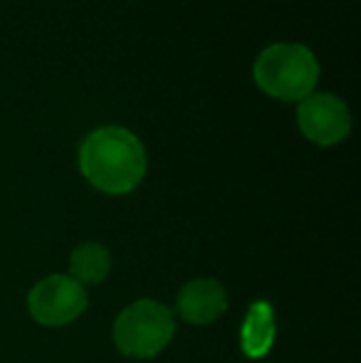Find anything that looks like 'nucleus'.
Listing matches in <instances>:
<instances>
[{"label": "nucleus", "mask_w": 361, "mask_h": 363, "mask_svg": "<svg viewBox=\"0 0 361 363\" xmlns=\"http://www.w3.org/2000/svg\"><path fill=\"white\" fill-rule=\"evenodd\" d=\"M79 171L101 193H131L146 176L144 144L121 126L94 129L79 146Z\"/></svg>", "instance_id": "1"}, {"label": "nucleus", "mask_w": 361, "mask_h": 363, "mask_svg": "<svg viewBox=\"0 0 361 363\" xmlns=\"http://www.w3.org/2000/svg\"><path fill=\"white\" fill-rule=\"evenodd\" d=\"M252 79L262 94L279 101H302L319 82V62L307 45L274 43L257 55Z\"/></svg>", "instance_id": "2"}, {"label": "nucleus", "mask_w": 361, "mask_h": 363, "mask_svg": "<svg viewBox=\"0 0 361 363\" xmlns=\"http://www.w3.org/2000/svg\"><path fill=\"white\" fill-rule=\"evenodd\" d=\"M176 321L169 306L156 299H139L114 321V344L124 356L151 359L171 344Z\"/></svg>", "instance_id": "3"}, {"label": "nucleus", "mask_w": 361, "mask_h": 363, "mask_svg": "<svg viewBox=\"0 0 361 363\" xmlns=\"http://www.w3.org/2000/svg\"><path fill=\"white\" fill-rule=\"evenodd\" d=\"M297 126L304 139L317 146H337L352 131L347 101L332 91H312L297 104Z\"/></svg>", "instance_id": "4"}, {"label": "nucleus", "mask_w": 361, "mask_h": 363, "mask_svg": "<svg viewBox=\"0 0 361 363\" xmlns=\"http://www.w3.org/2000/svg\"><path fill=\"white\" fill-rule=\"evenodd\" d=\"M30 314L43 326H65L87 309V291L65 274L40 279L28 296Z\"/></svg>", "instance_id": "5"}, {"label": "nucleus", "mask_w": 361, "mask_h": 363, "mask_svg": "<svg viewBox=\"0 0 361 363\" xmlns=\"http://www.w3.org/2000/svg\"><path fill=\"white\" fill-rule=\"evenodd\" d=\"M228 294L221 282L216 279H191L181 291L176 301V311L188 324H213L226 311Z\"/></svg>", "instance_id": "6"}, {"label": "nucleus", "mask_w": 361, "mask_h": 363, "mask_svg": "<svg viewBox=\"0 0 361 363\" xmlns=\"http://www.w3.org/2000/svg\"><path fill=\"white\" fill-rule=\"evenodd\" d=\"M111 269V257L109 250L101 247L96 242H84L79 245L77 250L70 257V272H72V279L84 284H99L106 279Z\"/></svg>", "instance_id": "7"}]
</instances>
